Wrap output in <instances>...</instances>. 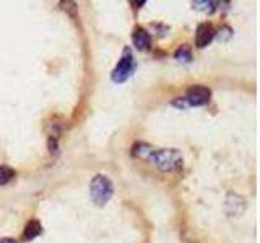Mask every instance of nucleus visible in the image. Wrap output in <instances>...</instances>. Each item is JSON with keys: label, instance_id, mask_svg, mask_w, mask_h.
I'll return each instance as SVG.
<instances>
[{"label": "nucleus", "instance_id": "f257e3e1", "mask_svg": "<svg viewBox=\"0 0 260 243\" xmlns=\"http://www.w3.org/2000/svg\"><path fill=\"white\" fill-rule=\"evenodd\" d=\"M146 159L163 172H174L182 165V154L177 149H153Z\"/></svg>", "mask_w": 260, "mask_h": 243}, {"label": "nucleus", "instance_id": "f03ea898", "mask_svg": "<svg viewBox=\"0 0 260 243\" xmlns=\"http://www.w3.org/2000/svg\"><path fill=\"white\" fill-rule=\"evenodd\" d=\"M112 193H114V186L112 182L103 174L95 175V179L90 183V198L96 206H104L108 204Z\"/></svg>", "mask_w": 260, "mask_h": 243}, {"label": "nucleus", "instance_id": "7ed1b4c3", "mask_svg": "<svg viewBox=\"0 0 260 243\" xmlns=\"http://www.w3.org/2000/svg\"><path fill=\"white\" fill-rule=\"evenodd\" d=\"M134 68H135V60H134V55H132L130 49H125L124 54H122V57L119 60V63L116 65L114 70H112L111 73V80L114 81V83H124L130 78V75L134 73Z\"/></svg>", "mask_w": 260, "mask_h": 243}, {"label": "nucleus", "instance_id": "20e7f679", "mask_svg": "<svg viewBox=\"0 0 260 243\" xmlns=\"http://www.w3.org/2000/svg\"><path fill=\"white\" fill-rule=\"evenodd\" d=\"M210 96H212L210 89L205 88V86H192L187 91L186 101L192 107H200V105H205L210 102Z\"/></svg>", "mask_w": 260, "mask_h": 243}, {"label": "nucleus", "instance_id": "39448f33", "mask_svg": "<svg viewBox=\"0 0 260 243\" xmlns=\"http://www.w3.org/2000/svg\"><path fill=\"white\" fill-rule=\"evenodd\" d=\"M213 38H215V29H213L212 24L208 23H202L197 26V33H195V44L197 47H207L208 44L212 42Z\"/></svg>", "mask_w": 260, "mask_h": 243}, {"label": "nucleus", "instance_id": "423d86ee", "mask_svg": "<svg viewBox=\"0 0 260 243\" xmlns=\"http://www.w3.org/2000/svg\"><path fill=\"white\" fill-rule=\"evenodd\" d=\"M132 40H134V45L139 50H148L151 45V36L150 33L143 28H137L134 34H132Z\"/></svg>", "mask_w": 260, "mask_h": 243}, {"label": "nucleus", "instance_id": "0eeeda50", "mask_svg": "<svg viewBox=\"0 0 260 243\" xmlns=\"http://www.w3.org/2000/svg\"><path fill=\"white\" fill-rule=\"evenodd\" d=\"M41 234H43V227H41V222L36 221V219H33V221L28 222L26 227H24L23 240L24 242H31V240H34Z\"/></svg>", "mask_w": 260, "mask_h": 243}, {"label": "nucleus", "instance_id": "6e6552de", "mask_svg": "<svg viewBox=\"0 0 260 243\" xmlns=\"http://www.w3.org/2000/svg\"><path fill=\"white\" fill-rule=\"evenodd\" d=\"M13 175H15V172L10 169V167H7V165H0V185L8 183V182L13 179Z\"/></svg>", "mask_w": 260, "mask_h": 243}, {"label": "nucleus", "instance_id": "1a4fd4ad", "mask_svg": "<svg viewBox=\"0 0 260 243\" xmlns=\"http://www.w3.org/2000/svg\"><path fill=\"white\" fill-rule=\"evenodd\" d=\"M176 59H179V60H190V49L187 47V45H181L179 49L176 50Z\"/></svg>", "mask_w": 260, "mask_h": 243}, {"label": "nucleus", "instance_id": "9d476101", "mask_svg": "<svg viewBox=\"0 0 260 243\" xmlns=\"http://www.w3.org/2000/svg\"><path fill=\"white\" fill-rule=\"evenodd\" d=\"M0 243H18L15 239H10V237H3V239H0Z\"/></svg>", "mask_w": 260, "mask_h": 243}]
</instances>
